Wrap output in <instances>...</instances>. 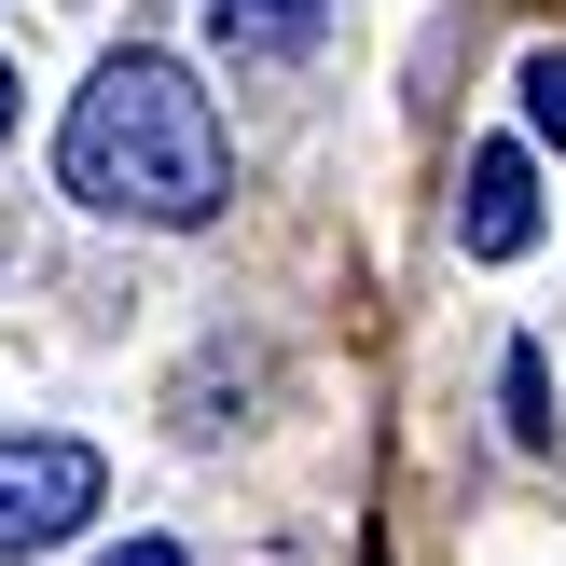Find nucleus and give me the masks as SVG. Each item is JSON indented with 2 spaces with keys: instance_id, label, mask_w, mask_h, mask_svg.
Here are the masks:
<instances>
[{
  "instance_id": "nucleus-1",
  "label": "nucleus",
  "mask_w": 566,
  "mask_h": 566,
  "mask_svg": "<svg viewBox=\"0 0 566 566\" xmlns=\"http://www.w3.org/2000/svg\"><path fill=\"white\" fill-rule=\"evenodd\" d=\"M55 166H70L83 208L111 221H166V235H193V221H221V193H235V153H221V111L208 83L180 70V55H111L97 83L70 97V138H55Z\"/></svg>"
},
{
  "instance_id": "nucleus-2",
  "label": "nucleus",
  "mask_w": 566,
  "mask_h": 566,
  "mask_svg": "<svg viewBox=\"0 0 566 566\" xmlns=\"http://www.w3.org/2000/svg\"><path fill=\"white\" fill-rule=\"evenodd\" d=\"M97 497H111L97 442H70V429H0V566H14V553H55L70 525H97Z\"/></svg>"
},
{
  "instance_id": "nucleus-3",
  "label": "nucleus",
  "mask_w": 566,
  "mask_h": 566,
  "mask_svg": "<svg viewBox=\"0 0 566 566\" xmlns=\"http://www.w3.org/2000/svg\"><path fill=\"white\" fill-rule=\"evenodd\" d=\"M470 208H457V235H470V263H525V249H539V166L512 153V138H484V153H470Z\"/></svg>"
},
{
  "instance_id": "nucleus-4",
  "label": "nucleus",
  "mask_w": 566,
  "mask_h": 566,
  "mask_svg": "<svg viewBox=\"0 0 566 566\" xmlns=\"http://www.w3.org/2000/svg\"><path fill=\"white\" fill-rule=\"evenodd\" d=\"M318 14H332V0H208L221 55H304V42H318Z\"/></svg>"
},
{
  "instance_id": "nucleus-5",
  "label": "nucleus",
  "mask_w": 566,
  "mask_h": 566,
  "mask_svg": "<svg viewBox=\"0 0 566 566\" xmlns=\"http://www.w3.org/2000/svg\"><path fill=\"white\" fill-rule=\"evenodd\" d=\"M512 429L553 442V374H539V346H512Z\"/></svg>"
},
{
  "instance_id": "nucleus-6",
  "label": "nucleus",
  "mask_w": 566,
  "mask_h": 566,
  "mask_svg": "<svg viewBox=\"0 0 566 566\" xmlns=\"http://www.w3.org/2000/svg\"><path fill=\"white\" fill-rule=\"evenodd\" d=\"M525 125L566 153V55H525Z\"/></svg>"
},
{
  "instance_id": "nucleus-7",
  "label": "nucleus",
  "mask_w": 566,
  "mask_h": 566,
  "mask_svg": "<svg viewBox=\"0 0 566 566\" xmlns=\"http://www.w3.org/2000/svg\"><path fill=\"white\" fill-rule=\"evenodd\" d=\"M111 566H180V539H111Z\"/></svg>"
},
{
  "instance_id": "nucleus-8",
  "label": "nucleus",
  "mask_w": 566,
  "mask_h": 566,
  "mask_svg": "<svg viewBox=\"0 0 566 566\" xmlns=\"http://www.w3.org/2000/svg\"><path fill=\"white\" fill-rule=\"evenodd\" d=\"M0 138H14V70H0Z\"/></svg>"
}]
</instances>
